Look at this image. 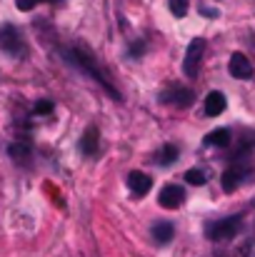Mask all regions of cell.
<instances>
[{
	"mask_svg": "<svg viewBox=\"0 0 255 257\" xmlns=\"http://www.w3.org/2000/svg\"><path fill=\"white\" fill-rule=\"evenodd\" d=\"M203 53H205V40H203V38L190 40L188 53H185V60H183V73H185L188 78H195V75H198V68H200Z\"/></svg>",
	"mask_w": 255,
	"mask_h": 257,
	"instance_id": "277c9868",
	"label": "cell"
},
{
	"mask_svg": "<svg viewBox=\"0 0 255 257\" xmlns=\"http://www.w3.org/2000/svg\"><path fill=\"white\" fill-rule=\"evenodd\" d=\"M185 180H188L190 185H205V182H208V175L203 170H198V168H193V170L185 172Z\"/></svg>",
	"mask_w": 255,
	"mask_h": 257,
	"instance_id": "ac0fdd59",
	"label": "cell"
},
{
	"mask_svg": "<svg viewBox=\"0 0 255 257\" xmlns=\"http://www.w3.org/2000/svg\"><path fill=\"white\" fill-rule=\"evenodd\" d=\"M173 235H175L173 222H158V225H153V237H155V242H158V245L170 242V240H173Z\"/></svg>",
	"mask_w": 255,
	"mask_h": 257,
	"instance_id": "5bb4252c",
	"label": "cell"
},
{
	"mask_svg": "<svg viewBox=\"0 0 255 257\" xmlns=\"http://www.w3.org/2000/svg\"><path fill=\"white\" fill-rule=\"evenodd\" d=\"M255 148V135L253 133H245L240 140H238V150H235V158H245L250 150Z\"/></svg>",
	"mask_w": 255,
	"mask_h": 257,
	"instance_id": "2e32d148",
	"label": "cell"
},
{
	"mask_svg": "<svg viewBox=\"0 0 255 257\" xmlns=\"http://www.w3.org/2000/svg\"><path fill=\"white\" fill-rule=\"evenodd\" d=\"M228 70H230V75L238 78V80H248V78H253V63H250L248 55H243V53H233V55H230Z\"/></svg>",
	"mask_w": 255,
	"mask_h": 257,
	"instance_id": "8992f818",
	"label": "cell"
},
{
	"mask_svg": "<svg viewBox=\"0 0 255 257\" xmlns=\"http://www.w3.org/2000/svg\"><path fill=\"white\" fill-rule=\"evenodd\" d=\"M8 155H10V160L13 163H18V165H30V160H33V150H30V145L25 143V140H18V143H13L10 148H8Z\"/></svg>",
	"mask_w": 255,
	"mask_h": 257,
	"instance_id": "30bf717a",
	"label": "cell"
},
{
	"mask_svg": "<svg viewBox=\"0 0 255 257\" xmlns=\"http://www.w3.org/2000/svg\"><path fill=\"white\" fill-rule=\"evenodd\" d=\"M245 175H248V168H245V165H230L228 170L220 175V185H223V190H225V192L238 190V185L245 180Z\"/></svg>",
	"mask_w": 255,
	"mask_h": 257,
	"instance_id": "ba28073f",
	"label": "cell"
},
{
	"mask_svg": "<svg viewBox=\"0 0 255 257\" xmlns=\"http://www.w3.org/2000/svg\"><path fill=\"white\" fill-rule=\"evenodd\" d=\"M160 102L183 110V107H190L195 102V95H193V90H188V87H183V85H170L160 92Z\"/></svg>",
	"mask_w": 255,
	"mask_h": 257,
	"instance_id": "5b68a950",
	"label": "cell"
},
{
	"mask_svg": "<svg viewBox=\"0 0 255 257\" xmlns=\"http://www.w3.org/2000/svg\"><path fill=\"white\" fill-rule=\"evenodd\" d=\"M63 58L70 63V65H75L78 70H83V73H88L93 80H98L100 85L105 87L108 92H110V97H120L118 95V90L110 85V80H108V75H105V70L95 63V58H93V53H88L83 45H70V48H65L63 50Z\"/></svg>",
	"mask_w": 255,
	"mask_h": 257,
	"instance_id": "6da1fadb",
	"label": "cell"
},
{
	"mask_svg": "<svg viewBox=\"0 0 255 257\" xmlns=\"http://www.w3.org/2000/svg\"><path fill=\"white\" fill-rule=\"evenodd\" d=\"M230 130H225V127H218V130H213V133H208L205 135V145H213V148H228L230 145Z\"/></svg>",
	"mask_w": 255,
	"mask_h": 257,
	"instance_id": "4fadbf2b",
	"label": "cell"
},
{
	"mask_svg": "<svg viewBox=\"0 0 255 257\" xmlns=\"http://www.w3.org/2000/svg\"><path fill=\"white\" fill-rule=\"evenodd\" d=\"M128 187H130L138 197H143V195H148V192H150L153 180H150V175L135 170V172H130V175H128Z\"/></svg>",
	"mask_w": 255,
	"mask_h": 257,
	"instance_id": "8fae6325",
	"label": "cell"
},
{
	"mask_svg": "<svg viewBox=\"0 0 255 257\" xmlns=\"http://www.w3.org/2000/svg\"><path fill=\"white\" fill-rule=\"evenodd\" d=\"M183 200H185V190L178 187V185H165V187L160 190V195H158V202H160V207H165V210H178V207L183 205Z\"/></svg>",
	"mask_w": 255,
	"mask_h": 257,
	"instance_id": "52a82bcc",
	"label": "cell"
},
{
	"mask_svg": "<svg viewBox=\"0 0 255 257\" xmlns=\"http://www.w3.org/2000/svg\"><path fill=\"white\" fill-rule=\"evenodd\" d=\"M175 160H178V148L175 145H163L158 150V158H155L158 165H173Z\"/></svg>",
	"mask_w": 255,
	"mask_h": 257,
	"instance_id": "9a60e30c",
	"label": "cell"
},
{
	"mask_svg": "<svg viewBox=\"0 0 255 257\" xmlns=\"http://www.w3.org/2000/svg\"><path fill=\"white\" fill-rule=\"evenodd\" d=\"M225 105H228L225 95H223L220 90H213V92H208V97H205V115H208V117H215V115H220V112L225 110Z\"/></svg>",
	"mask_w": 255,
	"mask_h": 257,
	"instance_id": "7c38bea8",
	"label": "cell"
},
{
	"mask_svg": "<svg viewBox=\"0 0 255 257\" xmlns=\"http://www.w3.org/2000/svg\"><path fill=\"white\" fill-rule=\"evenodd\" d=\"M0 50L13 55V58H25L28 55V43L23 38V33L15 25H0Z\"/></svg>",
	"mask_w": 255,
	"mask_h": 257,
	"instance_id": "7a4b0ae2",
	"label": "cell"
},
{
	"mask_svg": "<svg viewBox=\"0 0 255 257\" xmlns=\"http://www.w3.org/2000/svg\"><path fill=\"white\" fill-rule=\"evenodd\" d=\"M40 3H60V0H15L18 10H23V13L33 10V8H35V5H40Z\"/></svg>",
	"mask_w": 255,
	"mask_h": 257,
	"instance_id": "ffe728a7",
	"label": "cell"
},
{
	"mask_svg": "<svg viewBox=\"0 0 255 257\" xmlns=\"http://www.w3.org/2000/svg\"><path fill=\"white\" fill-rule=\"evenodd\" d=\"M168 5H170V13H173L175 18H185L190 0H168Z\"/></svg>",
	"mask_w": 255,
	"mask_h": 257,
	"instance_id": "e0dca14e",
	"label": "cell"
},
{
	"mask_svg": "<svg viewBox=\"0 0 255 257\" xmlns=\"http://www.w3.org/2000/svg\"><path fill=\"white\" fill-rule=\"evenodd\" d=\"M78 148H80V153H83L85 158H95L98 155V148H100V133H98V127H93V125L85 127Z\"/></svg>",
	"mask_w": 255,
	"mask_h": 257,
	"instance_id": "9c48e42d",
	"label": "cell"
},
{
	"mask_svg": "<svg viewBox=\"0 0 255 257\" xmlns=\"http://www.w3.org/2000/svg\"><path fill=\"white\" fill-rule=\"evenodd\" d=\"M238 230H240V215H230V217L218 220V222H210L205 227V232H208V237L213 242H225V240L235 237Z\"/></svg>",
	"mask_w": 255,
	"mask_h": 257,
	"instance_id": "3957f363",
	"label": "cell"
},
{
	"mask_svg": "<svg viewBox=\"0 0 255 257\" xmlns=\"http://www.w3.org/2000/svg\"><path fill=\"white\" fill-rule=\"evenodd\" d=\"M53 107H55V105H53L50 100H38V102L33 105V115H50Z\"/></svg>",
	"mask_w": 255,
	"mask_h": 257,
	"instance_id": "d6986e66",
	"label": "cell"
}]
</instances>
